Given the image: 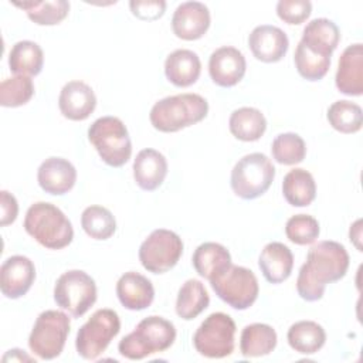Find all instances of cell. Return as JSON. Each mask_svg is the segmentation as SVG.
Segmentation results:
<instances>
[{
    "instance_id": "cell-39",
    "label": "cell",
    "mask_w": 363,
    "mask_h": 363,
    "mask_svg": "<svg viewBox=\"0 0 363 363\" xmlns=\"http://www.w3.org/2000/svg\"><path fill=\"white\" fill-rule=\"evenodd\" d=\"M312 13L309 0H279L277 3V16L286 24H302Z\"/></svg>"
},
{
    "instance_id": "cell-21",
    "label": "cell",
    "mask_w": 363,
    "mask_h": 363,
    "mask_svg": "<svg viewBox=\"0 0 363 363\" xmlns=\"http://www.w3.org/2000/svg\"><path fill=\"white\" fill-rule=\"evenodd\" d=\"M132 170L138 187L153 191L162 186L167 176V160L156 149H142L133 160Z\"/></svg>"
},
{
    "instance_id": "cell-42",
    "label": "cell",
    "mask_w": 363,
    "mask_h": 363,
    "mask_svg": "<svg viewBox=\"0 0 363 363\" xmlns=\"http://www.w3.org/2000/svg\"><path fill=\"white\" fill-rule=\"evenodd\" d=\"M362 220H356L352 225H350V231H349V237H350V241L356 245V248L359 251H362V245H360V237H362Z\"/></svg>"
},
{
    "instance_id": "cell-6",
    "label": "cell",
    "mask_w": 363,
    "mask_h": 363,
    "mask_svg": "<svg viewBox=\"0 0 363 363\" xmlns=\"http://www.w3.org/2000/svg\"><path fill=\"white\" fill-rule=\"evenodd\" d=\"M275 177L271 159L259 152L242 156L233 167L230 184L235 196L242 200H254L262 196Z\"/></svg>"
},
{
    "instance_id": "cell-22",
    "label": "cell",
    "mask_w": 363,
    "mask_h": 363,
    "mask_svg": "<svg viewBox=\"0 0 363 363\" xmlns=\"http://www.w3.org/2000/svg\"><path fill=\"white\" fill-rule=\"evenodd\" d=\"M258 267L269 284L286 281L294 268L292 251L282 242H268L258 258Z\"/></svg>"
},
{
    "instance_id": "cell-35",
    "label": "cell",
    "mask_w": 363,
    "mask_h": 363,
    "mask_svg": "<svg viewBox=\"0 0 363 363\" xmlns=\"http://www.w3.org/2000/svg\"><path fill=\"white\" fill-rule=\"evenodd\" d=\"M294 62L302 78L306 81H319L329 71L330 57L316 52L299 41L294 54Z\"/></svg>"
},
{
    "instance_id": "cell-31",
    "label": "cell",
    "mask_w": 363,
    "mask_h": 363,
    "mask_svg": "<svg viewBox=\"0 0 363 363\" xmlns=\"http://www.w3.org/2000/svg\"><path fill=\"white\" fill-rule=\"evenodd\" d=\"M210 303V296L199 279H187L177 292L176 313L184 320L197 318Z\"/></svg>"
},
{
    "instance_id": "cell-14",
    "label": "cell",
    "mask_w": 363,
    "mask_h": 363,
    "mask_svg": "<svg viewBox=\"0 0 363 363\" xmlns=\"http://www.w3.org/2000/svg\"><path fill=\"white\" fill-rule=\"evenodd\" d=\"M247 61L244 54L231 45H224L211 52L208 74L211 81L223 88L237 85L245 75Z\"/></svg>"
},
{
    "instance_id": "cell-23",
    "label": "cell",
    "mask_w": 363,
    "mask_h": 363,
    "mask_svg": "<svg viewBox=\"0 0 363 363\" xmlns=\"http://www.w3.org/2000/svg\"><path fill=\"white\" fill-rule=\"evenodd\" d=\"M201 72L199 55L186 48H179L170 52L164 61V75L169 82L179 88L193 85Z\"/></svg>"
},
{
    "instance_id": "cell-32",
    "label": "cell",
    "mask_w": 363,
    "mask_h": 363,
    "mask_svg": "<svg viewBox=\"0 0 363 363\" xmlns=\"http://www.w3.org/2000/svg\"><path fill=\"white\" fill-rule=\"evenodd\" d=\"M16 7L23 9L27 17L38 26H55L60 24L69 11V3L65 0L54 1H23L14 3Z\"/></svg>"
},
{
    "instance_id": "cell-15",
    "label": "cell",
    "mask_w": 363,
    "mask_h": 363,
    "mask_svg": "<svg viewBox=\"0 0 363 363\" xmlns=\"http://www.w3.org/2000/svg\"><path fill=\"white\" fill-rule=\"evenodd\" d=\"M210 21V11L204 3L184 1L173 13L172 30L177 38L194 41L207 33Z\"/></svg>"
},
{
    "instance_id": "cell-19",
    "label": "cell",
    "mask_w": 363,
    "mask_h": 363,
    "mask_svg": "<svg viewBox=\"0 0 363 363\" xmlns=\"http://www.w3.org/2000/svg\"><path fill=\"white\" fill-rule=\"evenodd\" d=\"M38 186L48 194L62 196L68 193L77 182V169L64 157H48L37 170Z\"/></svg>"
},
{
    "instance_id": "cell-30",
    "label": "cell",
    "mask_w": 363,
    "mask_h": 363,
    "mask_svg": "<svg viewBox=\"0 0 363 363\" xmlns=\"http://www.w3.org/2000/svg\"><path fill=\"white\" fill-rule=\"evenodd\" d=\"M44 65L43 48L30 40L17 41L9 52V68L16 75L35 77Z\"/></svg>"
},
{
    "instance_id": "cell-18",
    "label": "cell",
    "mask_w": 363,
    "mask_h": 363,
    "mask_svg": "<svg viewBox=\"0 0 363 363\" xmlns=\"http://www.w3.org/2000/svg\"><path fill=\"white\" fill-rule=\"evenodd\" d=\"M96 96L94 89L84 81L67 82L58 96V108L69 121H85L95 111Z\"/></svg>"
},
{
    "instance_id": "cell-4",
    "label": "cell",
    "mask_w": 363,
    "mask_h": 363,
    "mask_svg": "<svg viewBox=\"0 0 363 363\" xmlns=\"http://www.w3.org/2000/svg\"><path fill=\"white\" fill-rule=\"evenodd\" d=\"M176 340L174 325L157 315L142 319L135 330L118 345L119 354L129 360H142L153 353L167 350Z\"/></svg>"
},
{
    "instance_id": "cell-20",
    "label": "cell",
    "mask_w": 363,
    "mask_h": 363,
    "mask_svg": "<svg viewBox=\"0 0 363 363\" xmlns=\"http://www.w3.org/2000/svg\"><path fill=\"white\" fill-rule=\"evenodd\" d=\"M116 296L123 308L129 311H143L155 299V288L145 275L129 271L119 277L116 282Z\"/></svg>"
},
{
    "instance_id": "cell-38",
    "label": "cell",
    "mask_w": 363,
    "mask_h": 363,
    "mask_svg": "<svg viewBox=\"0 0 363 363\" xmlns=\"http://www.w3.org/2000/svg\"><path fill=\"white\" fill-rule=\"evenodd\" d=\"M320 228L315 217L309 214H295L285 224L286 238L298 245L313 244L319 237Z\"/></svg>"
},
{
    "instance_id": "cell-24",
    "label": "cell",
    "mask_w": 363,
    "mask_h": 363,
    "mask_svg": "<svg viewBox=\"0 0 363 363\" xmlns=\"http://www.w3.org/2000/svg\"><path fill=\"white\" fill-rule=\"evenodd\" d=\"M339 40V27L332 20L320 17L311 20L305 26L301 43L316 52L332 57L333 51L337 48Z\"/></svg>"
},
{
    "instance_id": "cell-16",
    "label": "cell",
    "mask_w": 363,
    "mask_h": 363,
    "mask_svg": "<svg viewBox=\"0 0 363 363\" xmlns=\"http://www.w3.org/2000/svg\"><path fill=\"white\" fill-rule=\"evenodd\" d=\"M252 55L262 62H278L288 51L289 40L284 30L271 24L257 26L248 35Z\"/></svg>"
},
{
    "instance_id": "cell-34",
    "label": "cell",
    "mask_w": 363,
    "mask_h": 363,
    "mask_svg": "<svg viewBox=\"0 0 363 363\" xmlns=\"http://www.w3.org/2000/svg\"><path fill=\"white\" fill-rule=\"evenodd\" d=\"M330 126L340 133H356L363 125V111L352 101L333 102L326 113Z\"/></svg>"
},
{
    "instance_id": "cell-26",
    "label": "cell",
    "mask_w": 363,
    "mask_h": 363,
    "mask_svg": "<svg viewBox=\"0 0 363 363\" xmlns=\"http://www.w3.org/2000/svg\"><path fill=\"white\" fill-rule=\"evenodd\" d=\"M228 128L231 135L242 142H255L267 130V119L264 113L251 106H242L230 115Z\"/></svg>"
},
{
    "instance_id": "cell-10",
    "label": "cell",
    "mask_w": 363,
    "mask_h": 363,
    "mask_svg": "<svg viewBox=\"0 0 363 363\" xmlns=\"http://www.w3.org/2000/svg\"><path fill=\"white\" fill-rule=\"evenodd\" d=\"M235 322L224 312L210 313L193 335L199 354L208 359H223L234 352Z\"/></svg>"
},
{
    "instance_id": "cell-11",
    "label": "cell",
    "mask_w": 363,
    "mask_h": 363,
    "mask_svg": "<svg viewBox=\"0 0 363 363\" xmlns=\"http://www.w3.org/2000/svg\"><path fill=\"white\" fill-rule=\"evenodd\" d=\"M54 301L71 316L81 318L96 301V284L85 271L69 269L58 277L54 286Z\"/></svg>"
},
{
    "instance_id": "cell-41",
    "label": "cell",
    "mask_w": 363,
    "mask_h": 363,
    "mask_svg": "<svg viewBox=\"0 0 363 363\" xmlns=\"http://www.w3.org/2000/svg\"><path fill=\"white\" fill-rule=\"evenodd\" d=\"M0 210H1V216H0L1 227H6L16 221L18 214V203L16 197L7 190L0 191Z\"/></svg>"
},
{
    "instance_id": "cell-28",
    "label": "cell",
    "mask_w": 363,
    "mask_h": 363,
    "mask_svg": "<svg viewBox=\"0 0 363 363\" xmlns=\"http://www.w3.org/2000/svg\"><path fill=\"white\" fill-rule=\"evenodd\" d=\"M282 194L294 207H306L316 197V183L313 176L301 167L289 170L282 180Z\"/></svg>"
},
{
    "instance_id": "cell-37",
    "label": "cell",
    "mask_w": 363,
    "mask_h": 363,
    "mask_svg": "<svg viewBox=\"0 0 363 363\" xmlns=\"http://www.w3.org/2000/svg\"><path fill=\"white\" fill-rule=\"evenodd\" d=\"M34 96V82L31 77L14 75L0 84V105L4 108L23 106Z\"/></svg>"
},
{
    "instance_id": "cell-40",
    "label": "cell",
    "mask_w": 363,
    "mask_h": 363,
    "mask_svg": "<svg viewBox=\"0 0 363 363\" xmlns=\"http://www.w3.org/2000/svg\"><path fill=\"white\" fill-rule=\"evenodd\" d=\"M130 11L135 17L143 21H153L160 18L166 10L163 0H132L129 1Z\"/></svg>"
},
{
    "instance_id": "cell-1",
    "label": "cell",
    "mask_w": 363,
    "mask_h": 363,
    "mask_svg": "<svg viewBox=\"0 0 363 363\" xmlns=\"http://www.w3.org/2000/svg\"><path fill=\"white\" fill-rule=\"evenodd\" d=\"M346 248L332 240L313 244L296 278V292L308 302L322 299L326 285L342 279L349 269Z\"/></svg>"
},
{
    "instance_id": "cell-12",
    "label": "cell",
    "mask_w": 363,
    "mask_h": 363,
    "mask_svg": "<svg viewBox=\"0 0 363 363\" xmlns=\"http://www.w3.org/2000/svg\"><path fill=\"white\" fill-rule=\"evenodd\" d=\"M183 254V241L172 230H153L139 247V261L152 274H164L176 267Z\"/></svg>"
},
{
    "instance_id": "cell-43",
    "label": "cell",
    "mask_w": 363,
    "mask_h": 363,
    "mask_svg": "<svg viewBox=\"0 0 363 363\" xmlns=\"http://www.w3.org/2000/svg\"><path fill=\"white\" fill-rule=\"evenodd\" d=\"M7 360H18V362H31L33 357L26 354L24 350L21 349H10L4 356H3V362Z\"/></svg>"
},
{
    "instance_id": "cell-27",
    "label": "cell",
    "mask_w": 363,
    "mask_h": 363,
    "mask_svg": "<svg viewBox=\"0 0 363 363\" xmlns=\"http://www.w3.org/2000/svg\"><path fill=\"white\" fill-rule=\"evenodd\" d=\"M278 342L277 332L267 323L247 325L240 336V352L244 357H261L269 354Z\"/></svg>"
},
{
    "instance_id": "cell-5",
    "label": "cell",
    "mask_w": 363,
    "mask_h": 363,
    "mask_svg": "<svg viewBox=\"0 0 363 363\" xmlns=\"http://www.w3.org/2000/svg\"><path fill=\"white\" fill-rule=\"evenodd\" d=\"M88 139L111 167H122L132 156V142L125 123L116 116H101L88 128Z\"/></svg>"
},
{
    "instance_id": "cell-8",
    "label": "cell",
    "mask_w": 363,
    "mask_h": 363,
    "mask_svg": "<svg viewBox=\"0 0 363 363\" xmlns=\"http://www.w3.org/2000/svg\"><path fill=\"white\" fill-rule=\"evenodd\" d=\"M119 330L121 319L113 309L104 308L95 311L77 332V353L85 360H96Z\"/></svg>"
},
{
    "instance_id": "cell-13",
    "label": "cell",
    "mask_w": 363,
    "mask_h": 363,
    "mask_svg": "<svg viewBox=\"0 0 363 363\" xmlns=\"http://www.w3.org/2000/svg\"><path fill=\"white\" fill-rule=\"evenodd\" d=\"M35 279L34 262L24 255H11L0 267V291L9 299L24 296Z\"/></svg>"
},
{
    "instance_id": "cell-36",
    "label": "cell",
    "mask_w": 363,
    "mask_h": 363,
    "mask_svg": "<svg viewBox=\"0 0 363 363\" xmlns=\"http://www.w3.org/2000/svg\"><path fill=\"white\" fill-rule=\"evenodd\" d=\"M272 159L285 166H292L301 163L306 156L305 140L294 132L279 133L275 136L271 145Z\"/></svg>"
},
{
    "instance_id": "cell-29",
    "label": "cell",
    "mask_w": 363,
    "mask_h": 363,
    "mask_svg": "<svg viewBox=\"0 0 363 363\" xmlns=\"http://www.w3.org/2000/svg\"><path fill=\"white\" fill-rule=\"evenodd\" d=\"M286 340L295 352L301 354H313L323 347L326 332L318 322L299 320L289 326Z\"/></svg>"
},
{
    "instance_id": "cell-2",
    "label": "cell",
    "mask_w": 363,
    "mask_h": 363,
    "mask_svg": "<svg viewBox=\"0 0 363 363\" xmlns=\"http://www.w3.org/2000/svg\"><path fill=\"white\" fill-rule=\"evenodd\" d=\"M208 113V102L199 94H179L159 99L150 109L152 126L163 133L179 132L201 122Z\"/></svg>"
},
{
    "instance_id": "cell-25",
    "label": "cell",
    "mask_w": 363,
    "mask_h": 363,
    "mask_svg": "<svg viewBox=\"0 0 363 363\" xmlns=\"http://www.w3.org/2000/svg\"><path fill=\"white\" fill-rule=\"evenodd\" d=\"M191 264L201 278L210 281L231 265V255L224 245L208 241L194 250Z\"/></svg>"
},
{
    "instance_id": "cell-9",
    "label": "cell",
    "mask_w": 363,
    "mask_h": 363,
    "mask_svg": "<svg viewBox=\"0 0 363 363\" xmlns=\"http://www.w3.org/2000/svg\"><path fill=\"white\" fill-rule=\"evenodd\" d=\"M208 282L216 295L237 311L248 309L258 298L259 285L255 274L241 265L231 264Z\"/></svg>"
},
{
    "instance_id": "cell-33",
    "label": "cell",
    "mask_w": 363,
    "mask_h": 363,
    "mask_svg": "<svg viewBox=\"0 0 363 363\" xmlns=\"http://www.w3.org/2000/svg\"><path fill=\"white\" fill-rule=\"evenodd\" d=\"M81 225L85 234L94 240H108L116 231L113 214L104 206H89L81 214Z\"/></svg>"
},
{
    "instance_id": "cell-3",
    "label": "cell",
    "mask_w": 363,
    "mask_h": 363,
    "mask_svg": "<svg viewBox=\"0 0 363 363\" xmlns=\"http://www.w3.org/2000/svg\"><path fill=\"white\" fill-rule=\"evenodd\" d=\"M24 230L48 250H62L74 238V228L68 217L57 206L47 201H37L28 207Z\"/></svg>"
},
{
    "instance_id": "cell-17",
    "label": "cell",
    "mask_w": 363,
    "mask_h": 363,
    "mask_svg": "<svg viewBox=\"0 0 363 363\" xmlns=\"http://www.w3.org/2000/svg\"><path fill=\"white\" fill-rule=\"evenodd\" d=\"M335 84L339 92L349 96L363 94V45L354 43L347 45L337 64Z\"/></svg>"
},
{
    "instance_id": "cell-7",
    "label": "cell",
    "mask_w": 363,
    "mask_h": 363,
    "mask_svg": "<svg viewBox=\"0 0 363 363\" xmlns=\"http://www.w3.org/2000/svg\"><path fill=\"white\" fill-rule=\"evenodd\" d=\"M69 328V318L62 311L48 309L41 312L28 336L30 350L43 360L58 357L64 350Z\"/></svg>"
}]
</instances>
